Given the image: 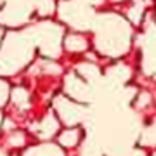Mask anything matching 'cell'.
Wrapping results in <instances>:
<instances>
[{
    "label": "cell",
    "mask_w": 156,
    "mask_h": 156,
    "mask_svg": "<svg viewBox=\"0 0 156 156\" xmlns=\"http://www.w3.org/2000/svg\"><path fill=\"white\" fill-rule=\"evenodd\" d=\"M35 42L28 35L9 33L0 49V75H12L30 62L35 52Z\"/></svg>",
    "instance_id": "1"
},
{
    "label": "cell",
    "mask_w": 156,
    "mask_h": 156,
    "mask_svg": "<svg viewBox=\"0 0 156 156\" xmlns=\"http://www.w3.org/2000/svg\"><path fill=\"white\" fill-rule=\"evenodd\" d=\"M101 28L97 33V47L101 52L118 56L127 50L128 30L120 21V17H101Z\"/></svg>",
    "instance_id": "2"
},
{
    "label": "cell",
    "mask_w": 156,
    "mask_h": 156,
    "mask_svg": "<svg viewBox=\"0 0 156 156\" xmlns=\"http://www.w3.org/2000/svg\"><path fill=\"white\" fill-rule=\"evenodd\" d=\"M61 37L62 30L52 23H42L37 26L33 33V42L37 45H40L47 56H57L59 54V47H61Z\"/></svg>",
    "instance_id": "3"
},
{
    "label": "cell",
    "mask_w": 156,
    "mask_h": 156,
    "mask_svg": "<svg viewBox=\"0 0 156 156\" xmlns=\"http://www.w3.org/2000/svg\"><path fill=\"white\" fill-rule=\"evenodd\" d=\"M56 108H57V111H59V118L66 125H75L82 118V106L78 102H73V101H68L64 97H59L56 101Z\"/></svg>",
    "instance_id": "4"
},
{
    "label": "cell",
    "mask_w": 156,
    "mask_h": 156,
    "mask_svg": "<svg viewBox=\"0 0 156 156\" xmlns=\"http://www.w3.org/2000/svg\"><path fill=\"white\" fill-rule=\"evenodd\" d=\"M30 9L24 4H16V5H9L7 9H4V12L0 14V23H7V24H23L24 21H28Z\"/></svg>",
    "instance_id": "5"
},
{
    "label": "cell",
    "mask_w": 156,
    "mask_h": 156,
    "mask_svg": "<svg viewBox=\"0 0 156 156\" xmlns=\"http://www.w3.org/2000/svg\"><path fill=\"white\" fill-rule=\"evenodd\" d=\"M66 89H68V92H69L76 101H80V102H83V101L87 99V95L90 94L87 83H83L78 76H68Z\"/></svg>",
    "instance_id": "6"
},
{
    "label": "cell",
    "mask_w": 156,
    "mask_h": 156,
    "mask_svg": "<svg viewBox=\"0 0 156 156\" xmlns=\"http://www.w3.org/2000/svg\"><path fill=\"white\" fill-rule=\"evenodd\" d=\"M64 47L69 52H83L87 49V38L80 33H71L64 38Z\"/></svg>",
    "instance_id": "7"
},
{
    "label": "cell",
    "mask_w": 156,
    "mask_h": 156,
    "mask_svg": "<svg viewBox=\"0 0 156 156\" xmlns=\"http://www.w3.org/2000/svg\"><path fill=\"white\" fill-rule=\"evenodd\" d=\"M80 137H82L80 128H69V130H64L59 135V144L62 147H73V146H76L80 142Z\"/></svg>",
    "instance_id": "8"
},
{
    "label": "cell",
    "mask_w": 156,
    "mask_h": 156,
    "mask_svg": "<svg viewBox=\"0 0 156 156\" xmlns=\"http://www.w3.org/2000/svg\"><path fill=\"white\" fill-rule=\"evenodd\" d=\"M56 130H57V122L52 116H47L44 122L37 127V134H38L40 137H44V139H49L50 135L56 134Z\"/></svg>",
    "instance_id": "9"
},
{
    "label": "cell",
    "mask_w": 156,
    "mask_h": 156,
    "mask_svg": "<svg viewBox=\"0 0 156 156\" xmlns=\"http://www.w3.org/2000/svg\"><path fill=\"white\" fill-rule=\"evenodd\" d=\"M12 101H14V104H16L17 108L28 106V94H26V90L16 89L14 92H12Z\"/></svg>",
    "instance_id": "10"
},
{
    "label": "cell",
    "mask_w": 156,
    "mask_h": 156,
    "mask_svg": "<svg viewBox=\"0 0 156 156\" xmlns=\"http://www.w3.org/2000/svg\"><path fill=\"white\" fill-rule=\"evenodd\" d=\"M40 16H50L54 12V0H40L38 5H37Z\"/></svg>",
    "instance_id": "11"
},
{
    "label": "cell",
    "mask_w": 156,
    "mask_h": 156,
    "mask_svg": "<svg viewBox=\"0 0 156 156\" xmlns=\"http://www.w3.org/2000/svg\"><path fill=\"white\" fill-rule=\"evenodd\" d=\"M28 153H47V154H59V153H62V149L54 147V144H47L45 147H42V149H30Z\"/></svg>",
    "instance_id": "12"
},
{
    "label": "cell",
    "mask_w": 156,
    "mask_h": 156,
    "mask_svg": "<svg viewBox=\"0 0 156 156\" xmlns=\"http://www.w3.org/2000/svg\"><path fill=\"white\" fill-rule=\"evenodd\" d=\"M24 144V135L21 132H14L9 137V146H23Z\"/></svg>",
    "instance_id": "13"
},
{
    "label": "cell",
    "mask_w": 156,
    "mask_h": 156,
    "mask_svg": "<svg viewBox=\"0 0 156 156\" xmlns=\"http://www.w3.org/2000/svg\"><path fill=\"white\" fill-rule=\"evenodd\" d=\"M7 97H9V85L4 80H0V106L5 104Z\"/></svg>",
    "instance_id": "14"
},
{
    "label": "cell",
    "mask_w": 156,
    "mask_h": 156,
    "mask_svg": "<svg viewBox=\"0 0 156 156\" xmlns=\"http://www.w3.org/2000/svg\"><path fill=\"white\" fill-rule=\"evenodd\" d=\"M2 35H4V33H2V30H0V40H2Z\"/></svg>",
    "instance_id": "15"
},
{
    "label": "cell",
    "mask_w": 156,
    "mask_h": 156,
    "mask_svg": "<svg viewBox=\"0 0 156 156\" xmlns=\"http://www.w3.org/2000/svg\"><path fill=\"white\" fill-rule=\"evenodd\" d=\"M0 123H2V115H0Z\"/></svg>",
    "instance_id": "16"
},
{
    "label": "cell",
    "mask_w": 156,
    "mask_h": 156,
    "mask_svg": "<svg viewBox=\"0 0 156 156\" xmlns=\"http://www.w3.org/2000/svg\"><path fill=\"white\" fill-rule=\"evenodd\" d=\"M115 2H122V0H115Z\"/></svg>",
    "instance_id": "17"
}]
</instances>
